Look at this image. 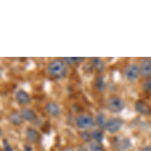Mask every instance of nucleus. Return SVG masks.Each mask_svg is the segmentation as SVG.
<instances>
[{"label": "nucleus", "instance_id": "f257e3e1", "mask_svg": "<svg viewBox=\"0 0 151 151\" xmlns=\"http://www.w3.org/2000/svg\"><path fill=\"white\" fill-rule=\"evenodd\" d=\"M48 71L55 78H62L66 73V68L64 63L60 60H54L48 66Z\"/></svg>", "mask_w": 151, "mask_h": 151}, {"label": "nucleus", "instance_id": "4468645a", "mask_svg": "<svg viewBox=\"0 0 151 151\" xmlns=\"http://www.w3.org/2000/svg\"><path fill=\"white\" fill-rule=\"evenodd\" d=\"M10 120L13 124H14L15 125L20 124L22 121L21 117L17 113L12 114L10 116Z\"/></svg>", "mask_w": 151, "mask_h": 151}, {"label": "nucleus", "instance_id": "39448f33", "mask_svg": "<svg viewBox=\"0 0 151 151\" xmlns=\"http://www.w3.org/2000/svg\"><path fill=\"white\" fill-rule=\"evenodd\" d=\"M123 124V123L121 119L113 118L110 119L106 123L105 128L108 132L111 133H115L121 129Z\"/></svg>", "mask_w": 151, "mask_h": 151}, {"label": "nucleus", "instance_id": "412c9836", "mask_svg": "<svg viewBox=\"0 0 151 151\" xmlns=\"http://www.w3.org/2000/svg\"><path fill=\"white\" fill-rule=\"evenodd\" d=\"M82 137L86 141H88L91 139V135L87 132H83L81 134Z\"/></svg>", "mask_w": 151, "mask_h": 151}, {"label": "nucleus", "instance_id": "6e6552de", "mask_svg": "<svg viewBox=\"0 0 151 151\" xmlns=\"http://www.w3.org/2000/svg\"><path fill=\"white\" fill-rule=\"evenodd\" d=\"M140 73L144 77H148L151 74V59L146 58L142 63Z\"/></svg>", "mask_w": 151, "mask_h": 151}, {"label": "nucleus", "instance_id": "423d86ee", "mask_svg": "<svg viewBox=\"0 0 151 151\" xmlns=\"http://www.w3.org/2000/svg\"><path fill=\"white\" fill-rule=\"evenodd\" d=\"M114 147L120 150H126L128 149L131 144L127 138H117L114 142Z\"/></svg>", "mask_w": 151, "mask_h": 151}, {"label": "nucleus", "instance_id": "dca6fc26", "mask_svg": "<svg viewBox=\"0 0 151 151\" xmlns=\"http://www.w3.org/2000/svg\"><path fill=\"white\" fill-rule=\"evenodd\" d=\"M92 136L97 142H101L103 139V134L99 130L94 131L92 134Z\"/></svg>", "mask_w": 151, "mask_h": 151}, {"label": "nucleus", "instance_id": "7ed1b4c3", "mask_svg": "<svg viewBox=\"0 0 151 151\" xmlns=\"http://www.w3.org/2000/svg\"><path fill=\"white\" fill-rule=\"evenodd\" d=\"M140 74L139 67L136 64H130L125 69V75L126 78L130 81L137 80Z\"/></svg>", "mask_w": 151, "mask_h": 151}, {"label": "nucleus", "instance_id": "f8f14e48", "mask_svg": "<svg viewBox=\"0 0 151 151\" xmlns=\"http://www.w3.org/2000/svg\"><path fill=\"white\" fill-rule=\"evenodd\" d=\"M22 117L24 119L28 121H32L35 118V113L30 109H24L22 112Z\"/></svg>", "mask_w": 151, "mask_h": 151}, {"label": "nucleus", "instance_id": "f03ea898", "mask_svg": "<svg viewBox=\"0 0 151 151\" xmlns=\"http://www.w3.org/2000/svg\"><path fill=\"white\" fill-rule=\"evenodd\" d=\"M107 109L113 113H118L123 110L124 107L123 100L118 97L113 96L110 97L107 103Z\"/></svg>", "mask_w": 151, "mask_h": 151}, {"label": "nucleus", "instance_id": "6ab92c4d", "mask_svg": "<svg viewBox=\"0 0 151 151\" xmlns=\"http://www.w3.org/2000/svg\"><path fill=\"white\" fill-rule=\"evenodd\" d=\"M94 60H93V62H94V64H95L97 67H98L99 69H101V68L103 67V66H102V62H101V61L100 60V59H98V58H94Z\"/></svg>", "mask_w": 151, "mask_h": 151}, {"label": "nucleus", "instance_id": "ddd939ff", "mask_svg": "<svg viewBox=\"0 0 151 151\" xmlns=\"http://www.w3.org/2000/svg\"><path fill=\"white\" fill-rule=\"evenodd\" d=\"M97 122L98 126L100 128L102 129L104 127H105V125H106L107 122H105V116L102 113H100L98 114L97 118Z\"/></svg>", "mask_w": 151, "mask_h": 151}, {"label": "nucleus", "instance_id": "5701e85b", "mask_svg": "<svg viewBox=\"0 0 151 151\" xmlns=\"http://www.w3.org/2000/svg\"><path fill=\"white\" fill-rule=\"evenodd\" d=\"M25 151H32V147L29 146H26L25 147Z\"/></svg>", "mask_w": 151, "mask_h": 151}, {"label": "nucleus", "instance_id": "1a4fd4ad", "mask_svg": "<svg viewBox=\"0 0 151 151\" xmlns=\"http://www.w3.org/2000/svg\"><path fill=\"white\" fill-rule=\"evenodd\" d=\"M46 110L50 115L54 117L59 116L61 112L60 106L54 102H51L47 104Z\"/></svg>", "mask_w": 151, "mask_h": 151}, {"label": "nucleus", "instance_id": "a211bd4d", "mask_svg": "<svg viewBox=\"0 0 151 151\" xmlns=\"http://www.w3.org/2000/svg\"><path fill=\"white\" fill-rule=\"evenodd\" d=\"M144 89L147 92H151V77L149 78L144 83Z\"/></svg>", "mask_w": 151, "mask_h": 151}, {"label": "nucleus", "instance_id": "393cba45", "mask_svg": "<svg viewBox=\"0 0 151 151\" xmlns=\"http://www.w3.org/2000/svg\"><path fill=\"white\" fill-rule=\"evenodd\" d=\"M85 149H83V150H82V149H81V150H80V151H85Z\"/></svg>", "mask_w": 151, "mask_h": 151}, {"label": "nucleus", "instance_id": "2eb2a0df", "mask_svg": "<svg viewBox=\"0 0 151 151\" xmlns=\"http://www.w3.org/2000/svg\"><path fill=\"white\" fill-rule=\"evenodd\" d=\"M90 149L91 151H102V146L98 142H94L90 144Z\"/></svg>", "mask_w": 151, "mask_h": 151}, {"label": "nucleus", "instance_id": "0eeeda50", "mask_svg": "<svg viewBox=\"0 0 151 151\" xmlns=\"http://www.w3.org/2000/svg\"><path fill=\"white\" fill-rule=\"evenodd\" d=\"M136 110L143 115H149L151 114V107L143 101H137L135 104Z\"/></svg>", "mask_w": 151, "mask_h": 151}, {"label": "nucleus", "instance_id": "aec40b11", "mask_svg": "<svg viewBox=\"0 0 151 151\" xmlns=\"http://www.w3.org/2000/svg\"><path fill=\"white\" fill-rule=\"evenodd\" d=\"M4 147L5 151H13L12 147L7 141L4 142Z\"/></svg>", "mask_w": 151, "mask_h": 151}, {"label": "nucleus", "instance_id": "20e7f679", "mask_svg": "<svg viewBox=\"0 0 151 151\" xmlns=\"http://www.w3.org/2000/svg\"><path fill=\"white\" fill-rule=\"evenodd\" d=\"M77 126L82 129H88L92 128L94 125L93 118L88 114L80 116L76 120Z\"/></svg>", "mask_w": 151, "mask_h": 151}, {"label": "nucleus", "instance_id": "f3484780", "mask_svg": "<svg viewBox=\"0 0 151 151\" xmlns=\"http://www.w3.org/2000/svg\"><path fill=\"white\" fill-rule=\"evenodd\" d=\"M96 86L98 90L101 91L103 90L104 87V79L102 77H99L96 83Z\"/></svg>", "mask_w": 151, "mask_h": 151}, {"label": "nucleus", "instance_id": "b1692460", "mask_svg": "<svg viewBox=\"0 0 151 151\" xmlns=\"http://www.w3.org/2000/svg\"><path fill=\"white\" fill-rule=\"evenodd\" d=\"M64 151H73L72 149H65Z\"/></svg>", "mask_w": 151, "mask_h": 151}, {"label": "nucleus", "instance_id": "4be33fe9", "mask_svg": "<svg viewBox=\"0 0 151 151\" xmlns=\"http://www.w3.org/2000/svg\"><path fill=\"white\" fill-rule=\"evenodd\" d=\"M140 151H151V147H144L142 148Z\"/></svg>", "mask_w": 151, "mask_h": 151}, {"label": "nucleus", "instance_id": "9b49d317", "mask_svg": "<svg viewBox=\"0 0 151 151\" xmlns=\"http://www.w3.org/2000/svg\"><path fill=\"white\" fill-rule=\"evenodd\" d=\"M26 136L30 142H36L39 137L38 133L33 129H29L27 130Z\"/></svg>", "mask_w": 151, "mask_h": 151}, {"label": "nucleus", "instance_id": "9d476101", "mask_svg": "<svg viewBox=\"0 0 151 151\" xmlns=\"http://www.w3.org/2000/svg\"><path fill=\"white\" fill-rule=\"evenodd\" d=\"M16 99L21 104H25L29 101V95L23 91H19L16 94Z\"/></svg>", "mask_w": 151, "mask_h": 151}]
</instances>
